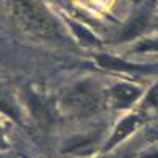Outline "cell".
I'll return each mask as SVG.
<instances>
[{
    "instance_id": "obj_1",
    "label": "cell",
    "mask_w": 158,
    "mask_h": 158,
    "mask_svg": "<svg viewBox=\"0 0 158 158\" xmlns=\"http://www.w3.org/2000/svg\"><path fill=\"white\" fill-rule=\"evenodd\" d=\"M15 23L31 35L40 39H54L58 34V24L45 10L39 0H6Z\"/></svg>"
},
{
    "instance_id": "obj_2",
    "label": "cell",
    "mask_w": 158,
    "mask_h": 158,
    "mask_svg": "<svg viewBox=\"0 0 158 158\" xmlns=\"http://www.w3.org/2000/svg\"><path fill=\"white\" fill-rule=\"evenodd\" d=\"M66 102L80 114H89L93 110H96V107L99 106V94L93 86L80 85L67 94Z\"/></svg>"
},
{
    "instance_id": "obj_3",
    "label": "cell",
    "mask_w": 158,
    "mask_h": 158,
    "mask_svg": "<svg viewBox=\"0 0 158 158\" xmlns=\"http://www.w3.org/2000/svg\"><path fill=\"white\" fill-rule=\"evenodd\" d=\"M137 96H139V89H136L134 86H129V85H117L112 89V98L115 101V106L118 107L129 106L133 101H136Z\"/></svg>"
},
{
    "instance_id": "obj_4",
    "label": "cell",
    "mask_w": 158,
    "mask_h": 158,
    "mask_svg": "<svg viewBox=\"0 0 158 158\" xmlns=\"http://www.w3.org/2000/svg\"><path fill=\"white\" fill-rule=\"evenodd\" d=\"M136 123H137V120H136L134 117L126 118L125 122H122V125H120V126H118V129L115 131V134H114V137H112V141H110V145L117 144L118 141H122V139H123L126 134L131 133L133 129L136 128Z\"/></svg>"
},
{
    "instance_id": "obj_5",
    "label": "cell",
    "mask_w": 158,
    "mask_h": 158,
    "mask_svg": "<svg viewBox=\"0 0 158 158\" xmlns=\"http://www.w3.org/2000/svg\"><path fill=\"white\" fill-rule=\"evenodd\" d=\"M148 102H152V104H156L158 102V86L150 91V94H148Z\"/></svg>"
},
{
    "instance_id": "obj_6",
    "label": "cell",
    "mask_w": 158,
    "mask_h": 158,
    "mask_svg": "<svg viewBox=\"0 0 158 158\" xmlns=\"http://www.w3.org/2000/svg\"><path fill=\"white\" fill-rule=\"evenodd\" d=\"M144 46V50H158V40L156 42H147Z\"/></svg>"
},
{
    "instance_id": "obj_7",
    "label": "cell",
    "mask_w": 158,
    "mask_h": 158,
    "mask_svg": "<svg viewBox=\"0 0 158 158\" xmlns=\"http://www.w3.org/2000/svg\"><path fill=\"white\" fill-rule=\"evenodd\" d=\"M144 158H158V152H156V153H150V155H147V156H144Z\"/></svg>"
},
{
    "instance_id": "obj_8",
    "label": "cell",
    "mask_w": 158,
    "mask_h": 158,
    "mask_svg": "<svg viewBox=\"0 0 158 158\" xmlns=\"http://www.w3.org/2000/svg\"><path fill=\"white\" fill-rule=\"evenodd\" d=\"M0 147H3V137H2V133H0Z\"/></svg>"
}]
</instances>
